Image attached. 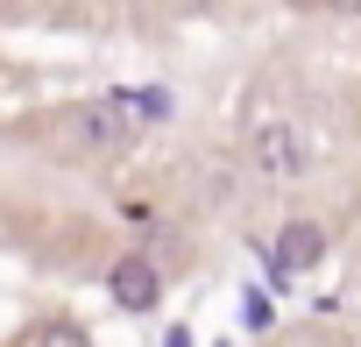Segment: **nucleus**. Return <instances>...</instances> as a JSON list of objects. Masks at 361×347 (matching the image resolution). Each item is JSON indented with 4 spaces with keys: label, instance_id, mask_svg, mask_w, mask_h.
I'll use <instances>...</instances> for the list:
<instances>
[{
    "label": "nucleus",
    "instance_id": "obj_1",
    "mask_svg": "<svg viewBox=\"0 0 361 347\" xmlns=\"http://www.w3.org/2000/svg\"><path fill=\"white\" fill-rule=\"evenodd\" d=\"M106 298H114L121 312H156V305H163V269H156L149 255H121V262L106 269Z\"/></svg>",
    "mask_w": 361,
    "mask_h": 347
},
{
    "label": "nucleus",
    "instance_id": "obj_2",
    "mask_svg": "<svg viewBox=\"0 0 361 347\" xmlns=\"http://www.w3.org/2000/svg\"><path fill=\"white\" fill-rule=\"evenodd\" d=\"M135 128H142V121L128 114V99H121V92H106V99H92V106L78 114V135H85L92 149H128V142H135Z\"/></svg>",
    "mask_w": 361,
    "mask_h": 347
},
{
    "label": "nucleus",
    "instance_id": "obj_3",
    "mask_svg": "<svg viewBox=\"0 0 361 347\" xmlns=\"http://www.w3.org/2000/svg\"><path fill=\"white\" fill-rule=\"evenodd\" d=\"M269 255H276L290 276H305V269L326 262V227H319V220H283L276 241H269Z\"/></svg>",
    "mask_w": 361,
    "mask_h": 347
},
{
    "label": "nucleus",
    "instance_id": "obj_4",
    "mask_svg": "<svg viewBox=\"0 0 361 347\" xmlns=\"http://www.w3.org/2000/svg\"><path fill=\"white\" fill-rule=\"evenodd\" d=\"M255 163L269 170V178H298V170H305V142H298V128L269 121V128L255 135Z\"/></svg>",
    "mask_w": 361,
    "mask_h": 347
},
{
    "label": "nucleus",
    "instance_id": "obj_5",
    "mask_svg": "<svg viewBox=\"0 0 361 347\" xmlns=\"http://www.w3.org/2000/svg\"><path fill=\"white\" fill-rule=\"evenodd\" d=\"M241 326H248V333H269V326H276V298L248 284V291H241Z\"/></svg>",
    "mask_w": 361,
    "mask_h": 347
},
{
    "label": "nucleus",
    "instance_id": "obj_6",
    "mask_svg": "<svg viewBox=\"0 0 361 347\" xmlns=\"http://www.w3.org/2000/svg\"><path fill=\"white\" fill-rule=\"evenodd\" d=\"M121 99H128L135 121H170V92L163 85H142V92H121Z\"/></svg>",
    "mask_w": 361,
    "mask_h": 347
},
{
    "label": "nucleus",
    "instance_id": "obj_7",
    "mask_svg": "<svg viewBox=\"0 0 361 347\" xmlns=\"http://www.w3.org/2000/svg\"><path fill=\"white\" fill-rule=\"evenodd\" d=\"M29 340H36V347H85V326H71V319H43V326H29Z\"/></svg>",
    "mask_w": 361,
    "mask_h": 347
},
{
    "label": "nucleus",
    "instance_id": "obj_8",
    "mask_svg": "<svg viewBox=\"0 0 361 347\" xmlns=\"http://www.w3.org/2000/svg\"><path fill=\"white\" fill-rule=\"evenodd\" d=\"M326 8H333V15H361V0H326Z\"/></svg>",
    "mask_w": 361,
    "mask_h": 347
},
{
    "label": "nucleus",
    "instance_id": "obj_9",
    "mask_svg": "<svg viewBox=\"0 0 361 347\" xmlns=\"http://www.w3.org/2000/svg\"><path fill=\"white\" fill-rule=\"evenodd\" d=\"M170 8H185V15H192V8H206V0H170Z\"/></svg>",
    "mask_w": 361,
    "mask_h": 347
}]
</instances>
